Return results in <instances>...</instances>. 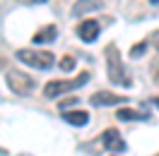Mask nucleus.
<instances>
[{
  "label": "nucleus",
  "mask_w": 159,
  "mask_h": 156,
  "mask_svg": "<svg viewBox=\"0 0 159 156\" xmlns=\"http://www.w3.org/2000/svg\"><path fill=\"white\" fill-rule=\"evenodd\" d=\"M104 55H106V67H109V79L113 84H120V87H133V79H130L128 70L123 67V60H120V53L116 48V43H109L106 50H104Z\"/></svg>",
  "instance_id": "1"
},
{
  "label": "nucleus",
  "mask_w": 159,
  "mask_h": 156,
  "mask_svg": "<svg viewBox=\"0 0 159 156\" xmlns=\"http://www.w3.org/2000/svg\"><path fill=\"white\" fill-rule=\"evenodd\" d=\"M87 82H89V72H82L77 79H53V82H48V84L43 87V96L46 98H58V96H63V94L72 91V89L87 84Z\"/></svg>",
  "instance_id": "2"
},
{
  "label": "nucleus",
  "mask_w": 159,
  "mask_h": 156,
  "mask_svg": "<svg viewBox=\"0 0 159 156\" xmlns=\"http://www.w3.org/2000/svg\"><path fill=\"white\" fill-rule=\"evenodd\" d=\"M17 58H20L24 65H31V67H36V70H48V67H53V63H56V55H53V53H48V50H34V48L17 50Z\"/></svg>",
  "instance_id": "3"
},
{
  "label": "nucleus",
  "mask_w": 159,
  "mask_h": 156,
  "mask_svg": "<svg viewBox=\"0 0 159 156\" xmlns=\"http://www.w3.org/2000/svg\"><path fill=\"white\" fill-rule=\"evenodd\" d=\"M5 82H7V87H10L17 96H29L31 89H34V79H31L29 75L20 72V70H10L7 77H5Z\"/></svg>",
  "instance_id": "4"
},
{
  "label": "nucleus",
  "mask_w": 159,
  "mask_h": 156,
  "mask_svg": "<svg viewBox=\"0 0 159 156\" xmlns=\"http://www.w3.org/2000/svg\"><path fill=\"white\" fill-rule=\"evenodd\" d=\"M101 144L104 149H109L113 154H120V151H125V142H123V137L118 135V130H104V135H101Z\"/></svg>",
  "instance_id": "5"
},
{
  "label": "nucleus",
  "mask_w": 159,
  "mask_h": 156,
  "mask_svg": "<svg viewBox=\"0 0 159 156\" xmlns=\"http://www.w3.org/2000/svg\"><path fill=\"white\" fill-rule=\"evenodd\" d=\"M77 34H80V39L84 41V43H92V41L99 36V22L97 20H84L77 27Z\"/></svg>",
  "instance_id": "6"
},
{
  "label": "nucleus",
  "mask_w": 159,
  "mask_h": 156,
  "mask_svg": "<svg viewBox=\"0 0 159 156\" xmlns=\"http://www.w3.org/2000/svg\"><path fill=\"white\" fill-rule=\"evenodd\" d=\"M89 101H92V106H116V103H123L125 98L116 96L111 91H97V94H92Z\"/></svg>",
  "instance_id": "7"
},
{
  "label": "nucleus",
  "mask_w": 159,
  "mask_h": 156,
  "mask_svg": "<svg viewBox=\"0 0 159 156\" xmlns=\"http://www.w3.org/2000/svg\"><path fill=\"white\" fill-rule=\"evenodd\" d=\"M101 7H104V0H77L72 5V15L80 17V15H87L92 10H101Z\"/></svg>",
  "instance_id": "8"
},
{
  "label": "nucleus",
  "mask_w": 159,
  "mask_h": 156,
  "mask_svg": "<svg viewBox=\"0 0 159 156\" xmlns=\"http://www.w3.org/2000/svg\"><path fill=\"white\" fill-rule=\"evenodd\" d=\"M58 39V27L56 24H48V27H41L36 34H34V43H51V41Z\"/></svg>",
  "instance_id": "9"
},
{
  "label": "nucleus",
  "mask_w": 159,
  "mask_h": 156,
  "mask_svg": "<svg viewBox=\"0 0 159 156\" xmlns=\"http://www.w3.org/2000/svg\"><path fill=\"white\" fill-rule=\"evenodd\" d=\"M63 120L75 127H84L89 123V113L87 110H68V113H63Z\"/></svg>",
  "instance_id": "10"
},
{
  "label": "nucleus",
  "mask_w": 159,
  "mask_h": 156,
  "mask_svg": "<svg viewBox=\"0 0 159 156\" xmlns=\"http://www.w3.org/2000/svg\"><path fill=\"white\" fill-rule=\"evenodd\" d=\"M116 118H118V120H147V113H140V110H130V108H118Z\"/></svg>",
  "instance_id": "11"
},
{
  "label": "nucleus",
  "mask_w": 159,
  "mask_h": 156,
  "mask_svg": "<svg viewBox=\"0 0 159 156\" xmlns=\"http://www.w3.org/2000/svg\"><path fill=\"white\" fill-rule=\"evenodd\" d=\"M72 67H75V58H72V55H63V60H60V70H63V72H70Z\"/></svg>",
  "instance_id": "12"
},
{
  "label": "nucleus",
  "mask_w": 159,
  "mask_h": 156,
  "mask_svg": "<svg viewBox=\"0 0 159 156\" xmlns=\"http://www.w3.org/2000/svg\"><path fill=\"white\" fill-rule=\"evenodd\" d=\"M145 50H147V43L142 41V43H135V46L130 48V55H133V58H138V55H142Z\"/></svg>",
  "instance_id": "13"
},
{
  "label": "nucleus",
  "mask_w": 159,
  "mask_h": 156,
  "mask_svg": "<svg viewBox=\"0 0 159 156\" xmlns=\"http://www.w3.org/2000/svg\"><path fill=\"white\" fill-rule=\"evenodd\" d=\"M149 39H152V46H154V48L159 50V29L154 31V34H152V36H149Z\"/></svg>",
  "instance_id": "14"
},
{
  "label": "nucleus",
  "mask_w": 159,
  "mask_h": 156,
  "mask_svg": "<svg viewBox=\"0 0 159 156\" xmlns=\"http://www.w3.org/2000/svg\"><path fill=\"white\" fill-rule=\"evenodd\" d=\"M72 103H77V98L72 96V98H68V101H63V103H60V108H65V106H72Z\"/></svg>",
  "instance_id": "15"
},
{
  "label": "nucleus",
  "mask_w": 159,
  "mask_h": 156,
  "mask_svg": "<svg viewBox=\"0 0 159 156\" xmlns=\"http://www.w3.org/2000/svg\"><path fill=\"white\" fill-rule=\"evenodd\" d=\"M22 2H29V5H36V2H46V0H22Z\"/></svg>",
  "instance_id": "16"
},
{
  "label": "nucleus",
  "mask_w": 159,
  "mask_h": 156,
  "mask_svg": "<svg viewBox=\"0 0 159 156\" xmlns=\"http://www.w3.org/2000/svg\"><path fill=\"white\" fill-rule=\"evenodd\" d=\"M149 2H152V5H159V0H149Z\"/></svg>",
  "instance_id": "17"
},
{
  "label": "nucleus",
  "mask_w": 159,
  "mask_h": 156,
  "mask_svg": "<svg viewBox=\"0 0 159 156\" xmlns=\"http://www.w3.org/2000/svg\"><path fill=\"white\" fill-rule=\"evenodd\" d=\"M116 156H118V154H116Z\"/></svg>",
  "instance_id": "18"
}]
</instances>
